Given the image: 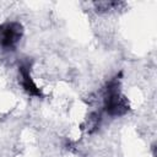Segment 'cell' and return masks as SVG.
<instances>
[{
	"mask_svg": "<svg viewBox=\"0 0 157 157\" xmlns=\"http://www.w3.org/2000/svg\"><path fill=\"white\" fill-rule=\"evenodd\" d=\"M23 34V27L20 22L9 21L0 25V45L6 50L16 48Z\"/></svg>",
	"mask_w": 157,
	"mask_h": 157,
	"instance_id": "cell-2",
	"label": "cell"
},
{
	"mask_svg": "<svg viewBox=\"0 0 157 157\" xmlns=\"http://www.w3.org/2000/svg\"><path fill=\"white\" fill-rule=\"evenodd\" d=\"M99 118L101 115L98 113H92L88 118V131L90 132H93L94 130H97L98 128V124H99Z\"/></svg>",
	"mask_w": 157,
	"mask_h": 157,
	"instance_id": "cell-5",
	"label": "cell"
},
{
	"mask_svg": "<svg viewBox=\"0 0 157 157\" xmlns=\"http://www.w3.org/2000/svg\"><path fill=\"white\" fill-rule=\"evenodd\" d=\"M119 76L117 75L105 85L104 92V110L110 117H121L128 113L129 110V102L128 99L120 93L119 90Z\"/></svg>",
	"mask_w": 157,
	"mask_h": 157,
	"instance_id": "cell-1",
	"label": "cell"
},
{
	"mask_svg": "<svg viewBox=\"0 0 157 157\" xmlns=\"http://www.w3.org/2000/svg\"><path fill=\"white\" fill-rule=\"evenodd\" d=\"M120 2H113V1H101V2H94L96 10L98 12H105L108 10H114L115 7L119 6Z\"/></svg>",
	"mask_w": 157,
	"mask_h": 157,
	"instance_id": "cell-4",
	"label": "cell"
},
{
	"mask_svg": "<svg viewBox=\"0 0 157 157\" xmlns=\"http://www.w3.org/2000/svg\"><path fill=\"white\" fill-rule=\"evenodd\" d=\"M20 75H21V85L23 87V90L33 97H43L42 91L37 87V85L33 82L31 74H29V65L28 63H22L20 65Z\"/></svg>",
	"mask_w": 157,
	"mask_h": 157,
	"instance_id": "cell-3",
	"label": "cell"
}]
</instances>
